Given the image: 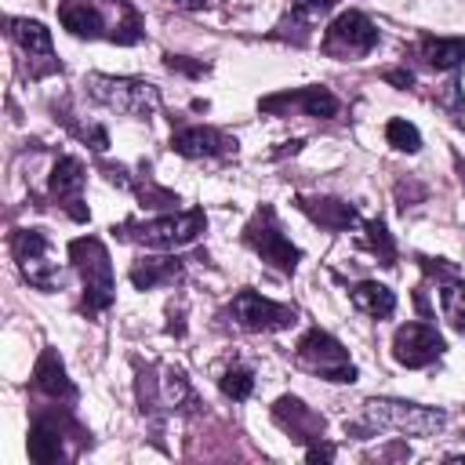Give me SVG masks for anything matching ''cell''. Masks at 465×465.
I'll use <instances>...</instances> for the list:
<instances>
[{
    "label": "cell",
    "mask_w": 465,
    "mask_h": 465,
    "mask_svg": "<svg viewBox=\"0 0 465 465\" xmlns=\"http://www.w3.org/2000/svg\"><path fill=\"white\" fill-rule=\"evenodd\" d=\"M360 418L367 429H396L403 436H436L447 425V411L407 400H367L360 407Z\"/></svg>",
    "instance_id": "1"
},
{
    "label": "cell",
    "mask_w": 465,
    "mask_h": 465,
    "mask_svg": "<svg viewBox=\"0 0 465 465\" xmlns=\"http://www.w3.org/2000/svg\"><path fill=\"white\" fill-rule=\"evenodd\" d=\"M69 258H73V265L80 269V280H84V312L98 316L113 302V265H109V254H105L102 240H94V236L73 240Z\"/></svg>",
    "instance_id": "2"
},
{
    "label": "cell",
    "mask_w": 465,
    "mask_h": 465,
    "mask_svg": "<svg viewBox=\"0 0 465 465\" xmlns=\"http://www.w3.org/2000/svg\"><path fill=\"white\" fill-rule=\"evenodd\" d=\"M87 91L91 98H98L102 105L124 113V116H149L160 105V91L145 80H131V76H87Z\"/></svg>",
    "instance_id": "3"
},
{
    "label": "cell",
    "mask_w": 465,
    "mask_h": 465,
    "mask_svg": "<svg viewBox=\"0 0 465 465\" xmlns=\"http://www.w3.org/2000/svg\"><path fill=\"white\" fill-rule=\"evenodd\" d=\"M207 218L203 211H185V214H163V218H153V222H138V225H124L127 240L142 243V247H156V251H174V247H185L193 243L200 232H203Z\"/></svg>",
    "instance_id": "4"
},
{
    "label": "cell",
    "mask_w": 465,
    "mask_h": 465,
    "mask_svg": "<svg viewBox=\"0 0 465 465\" xmlns=\"http://www.w3.org/2000/svg\"><path fill=\"white\" fill-rule=\"evenodd\" d=\"M298 363L305 371L320 374L323 381H356V367H352L349 352L341 349L338 338H331L320 327L305 331V338L298 341Z\"/></svg>",
    "instance_id": "5"
},
{
    "label": "cell",
    "mask_w": 465,
    "mask_h": 465,
    "mask_svg": "<svg viewBox=\"0 0 465 465\" xmlns=\"http://www.w3.org/2000/svg\"><path fill=\"white\" fill-rule=\"evenodd\" d=\"M243 240L262 254V262H269V265L280 269V272H294V265H298V258H302L298 247L280 232L272 207H258V211H254V218H251L247 229H243Z\"/></svg>",
    "instance_id": "6"
},
{
    "label": "cell",
    "mask_w": 465,
    "mask_h": 465,
    "mask_svg": "<svg viewBox=\"0 0 465 465\" xmlns=\"http://www.w3.org/2000/svg\"><path fill=\"white\" fill-rule=\"evenodd\" d=\"M374 44H378V25L363 11H341L323 33V51L331 58H360Z\"/></svg>",
    "instance_id": "7"
},
{
    "label": "cell",
    "mask_w": 465,
    "mask_h": 465,
    "mask_svg": "<svg viewBox=\"0 0 465 465\" xmlns=\"http://www.w3.org/2000/svg\"><path fill=\"white\" fill-rule=\"evenodd\" d=\"M11 247H15V262H18L29 287H36V291H54L58 287V265L51 262L47 236L40 229H18Z\"/></svg>",
    "instance_id": "8"
},
{
    "label": "cell",
    "mask_w": 465,
    "mask_h": 465,
    "mask_svg": "<svg viewBox=\"0 0 465 465\" xmlns=\"http://www.w3.org/2000/svg\"><path fill=\"white\" fill-rule=\"evenodd\" d=\"M232 320L243 331H280L287 323H294V309L262 298L258 291H240L232 298Z\"/></svg>",
    "instance_id": "9"
},
{
    "label": "cell",
    "mask_w": 465,
    "mask_h": 465,
    "mask_svg": "<svg viewBox=\"0 0 465 465\" xmlns=\"http://www.w3.org/2000/svg\"><path fill=\"white\" fill-rule=\"evenodd\" d=\"M392 356L403 367H429L443 356V338L429 323H403L392 334Z\"/></svg>",
    "instance_id": "10"
},
{
    "label": "cell",
    "mask_w": 465,
    "mask_h": 465,
    "mask_svg": "<svg viewBox=\"0 0 465 465\" xmlns=\"http://www.w3.org/2000/svg\"><path fill=\"white\" fill-rule=\"evenodd\" d=\"M84 163L76 156H62L51 171V196L69 211V218L84 222L87 218V207H84Z\"/></svg>",
    "instance_id": "11"
},
{
    "label": "cell",
    "mask_w": 465,
    "mask_h": 465,
    "mask_svg": "<svg viewBox=\"0 0 465 465\" xmlns=\"http://www.w3.org/2000/svg\"><path fill=\"white\" fill-rule=\"evenodd\" d=\"M171 149L189 156V160H196V156H225V153L236 149V142L225 138L214 127H182V131L171 134Z\"/></svg>",
    "instance_id": "12"
},
{
    "label": "cell",
    "mask_w": 465,
    "mask_h": 465,
    "mask_svg": "<svg viewBox=\"0 0 465 465\" xmlns=\"http://www.w3.org/2000/svg\"><path fill=\"white\" fill-rule=\"evenodd\" d=\"M58 18H62V25H65L73 36H87V40H94V36H109V29H105V15H102L98 0H62Z\"/></svg>",
    "instance_id": "13"
},
{
    "label": "cell",
    "mask_w": 465,
    "mask_h": 465,
    "mask_svg": "<svg viewBox=\"0 0 465 465\" xmlns=\"http://www.w3.org/2000/svg\"><path fill=\"white\" fill-rule=\"evenodd\" d=\"M280 105H298V109H305L309 116H320V120H331L338 113V98L327 87H320V84L302 87V91H287V94H276V98L262 102V109H269V113L280 109Z\"/></svg>",
    "instance_id": "14"
},
{
    "label": "cell",
    "mask_w": 465,
    "mask_h": 465,
    "mask_svg": "<svg viewBox=\"0 0 465 465\" xmlns=\"http://www.w3.org/2000/svg\"><path fill=\"white\" fill-rule=\"evenodd\" d=\"M298 207H302L312 222H320L323 229H334V232L360 225L356 207H349V203H341V200H331V196H298Z\"/></svg>",
    "instance_id": "15"
},
{
    "label": "cell",
    "mask_w": 465,
    "mask_h": 465,
    "mask_svg": "<svg viewBox=\"0 0 465 465\" xmlns=\"http://www.w3.org/2000/svg\"><path fill=\"white\" fill-rule=\"evenodd\" d=\"M272 414H276V421H280L283 429H291L298 440H316V432L323 429V418H316V414H312L302 400H294V396L276 400Z\"/></svg>",
    "instance_id": "16"
},
{
    "label": "cell",
    "mask_w": 465,
    "mask_h": 465,
    "mask_svg": "<svg viewBox=\"0 0 465 465\" xmlns=\"http://www.w3.org/2000/svg\"><path fill=\"white\" fill-rule=\"evenodd\" d=\"M349 298H352V305H356L360 312H367V316H374V320H385V316H392V309H396V294H392L385 283H374V280L356 283V287L349 291Z\"/></svg>",
    "instance_id": "17"
},
{
    "label": "cell",
    "mask_w": 465,
    "mask_h": 465,
    "mask_svg": "<svg viewBox=\"0 0 465 465\" xmlns=\"http://www.w3.org/2000/svg\"><path fill=\"white\" fill-rule=\"evenodd\" d=\"M33 385L40 389V392H47V396H73L76 389H73V381L65 378V367H62V360H58V352L54 349H47L40 360H36V371H33Z\"/></svg>",
    "instance_id": "18"
},
{
    "label": "cell",
    "mask_w": 465,
    "mask_h": 465,
    "mask_svg": "<svg viewBox=\"0 0 465 465\" xmlns=\"http://www.w3.org/2000/svg\"><path fill=\"white\" fill-rule=\"evenodd\" d=\"M11 36L18 40V47H22L29 58L47 62V58L54 54V47H51V29L40 25V22H33V18H11Z\"/></svg>",
    "instance_id": "19"
},
{
    "label": "cell",
    "mask_w": 465,
    "mask_h": 465,
    "mask_svg": "<svg viewBox=\"0 0 465 465\" xmlns=\"http://www.w3.org/2000/svg\"><path fill=\"white\" fill-rule=\"evenodd\" d=\"M29 458L36 465H51V461L62 458V432H58L54 421H47V418L33 421V429H29Z\"/></svg>",
    "instance_id": "20"
},
{
    "label": "cell",
    "mask_w": 465,
    "mask_h": 465,
    "mask_svg": "<svg viewBox=\"0 0 465 465\" xmlns=\"http://www.w3.org/2000/svg\"><path fill=\"white\" fill-rule=\"evenodd\" d=\"M178 272H182V265H178L174 258H142V262L131 265V283H134L138 291H153L156 283H167V280H174Z\"/></svg>",
    "instance_id": "21"
},
{
    "label": "cell",
    "mask_w": 465,
    "mask_h": 465,
    "mask_svg": "<svg viewBox=\"0 0 465 465\" xmlns=\"http://www.w3.org/2000/svg\"><path fill=\"white\" fill-rule=\"evenodd\" d=\"M421 58L432 69H454V65L465 62V40H458V36H429V40H421Z\"/></svg>",
    "instance_id": "22"
},
{
    "label": "cell",
    "mask_w": 465,
    "mask_h": 465,
    "mask_svg": "<svg viewBox=\"0 0 465 465\" xmlns=\"http://www.w3.org/2000/svg\"><path fill=\"white\" fill-rule=\"evenodd\" d=\"M440 309L454 331H465V280H454L440 291Z\"/></svg>",
    "instance_id": "23"
},
{
    "label": "cell",
    "mask_w": 465,
    "mask_h": 465,
    "mask_svg": "<svg viewBox=\"0 0 465 465\" xmlns=\"http://www.w3.org/2000/svg\"><path fill=\"white\" fill-rule=\"evenodd\" d=\"M385 142H389L392 149H400V153H418V149H421V134H418V127L407 124V120H400V116L385 124Z\"/></svg>",
    "instance_id": "24"
},
{
    "label": "cell",
    "mask_w": 465,
    "mask_h": 465,
    "mask_svg": "<svg viewBox=\"0 0 465 465\" xmlns=\"http://www.w3.org/2000/svg\"><path fill=\"white\" fill-rule=\"evenodd\" d=\"M363 232H367V247L378 254V262L381 265H396V247H392V236H389L385 222H367Z\"/></svg>",
    "instance_id": "25"
},
{
    "label": "cell",
    "mask_w": 465,
    "mask_h": 465,
    "mask_svg": "<svg viewBox=\"0 0 465 465\" xmlns=\"http://www.w3.org/2000/svg\"><path fill=\"white\" fill-rule=\"evenodd\" d=\"M222 392L229 396V400H247L251 396V389H254V374H251V367H229L225 374H222Z\"/></svg>",
    "instance_id": "26"
},
{
    "label": "cell",
    "mask_w": 465,
    "mask_h": 465,
    "mask_svg": "<svg viewBox=\"0 0 465 465\" xmlns=\"http://www.w3.org/2000/svg\"><path fill=\"white\" fill-rule=\"evenodd\" d=\"M331 7H334V0H291V15H298V18H316Z\"/></svg>",
    "instance_id": "27"
},
{
    "label": "cell",
    "mask_w": 465,
    "mask_h": 465,
    "mask_svg": "<svg viewBox=\"0 0 465 465\" xmlns=\"http://www.w3.org/2000/svg\"><path fill=\"white\" fill-rule=\"evenodd\" d=\"M189 396V385H185V374H178V371H171L167 374V400L171 403H178V400H185Z\"/></svg>",
    "instance_id": "28"
},
{
    "label": "cell",
    "mask_w": 465,
    "mask_h": 465,
    "mask_svg": "<svg viewBox=\"0 0 465 465\" xmlns=\"http://www.w3.org/2000/svg\"><path fill=\"white\" fill-rule=\"evenodd\" d=\"M167 69H178V73H193V76H200L207 65H203V62H185L182 54H167Z\"/></svg>",
    "instance_id": "29"
},
{
    "label": "cell",
    "mask_w": 465,
    "mask_h": 465,
    "mask_svg": "<svg viewBox=\"0 0 465 465\" xmlns=\"http://www.w3.org/2000/svg\"><path fill=\"white\" fill-rule=\"evenodd\" d=\"M305 458H309V461H331V458H334V447H331V443H312V447L305 450Z\"/></svg>",
    "instance_id": "30"
},
{
    "label": "cell",
    "mask_w": 465,
    "mask_h": 465,
    "mask_svg": "<svg viewBox=\"0 0 465 465\" xmlns=\"http://www.w3.org/2000/svg\"><path fill=\"white\" fill-rule=\"evenodd\" d=\"M385 80H389V84H396V87H411V84H414V76H411L407 69H389V73H385Z\"/></svg>",
    "instance_id": "31"
},
{
    "label": "cell",
    "mask_w": 465,
    "mask_h": 465,
    "mask_svg": "<svg viewBox=\"0 0 465 465\" xmlns=\"http://www.w3.org/2000/svg\"><path fill=\"white\" fill-rule=\"evenodd\" d=\"M174 7H182V11H196V7H203L207 0H171Z\"/></svg>",
    "instance_id": "32"
},
{
    "label": "cell",
    "mask_w": 465,
    "mask_h": 465,
    "mask_svg": "<svg viewBox=\"0 0 465 465\" xmlns=\"http://www.w3.org/2000/svg\"><path fill=\"white\" fill-rule=\"evenodd\" d=\"M450 461H465V454H450Z\"/></svg>",
    "instance_id": "33"
}]
</instances>
